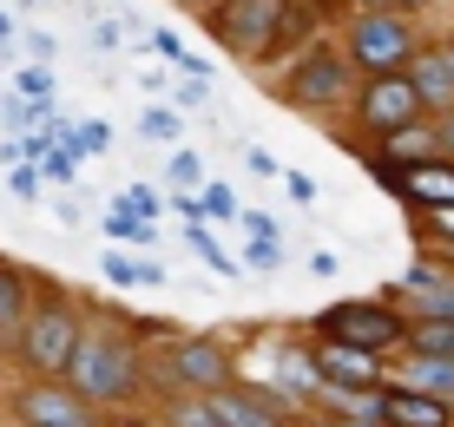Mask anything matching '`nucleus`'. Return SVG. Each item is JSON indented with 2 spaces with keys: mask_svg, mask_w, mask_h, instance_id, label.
<instances>
[{
  "mask_svg": "<svg viewBox=\"0 0 454 427\" xmlns=\"http://www.w3.org/2000/svg\"><path fill=\"white\" fill-rule=\"evenodd\" d=\"M395 7H428V0H395Z\"/></svg>",
  "mask_w": 454,
  "mask_h": 427,
  "instance_id": "32",
  "label": "nucleus"
},
{
  "mask_svg": "<svg viewBox=\"0 0 454 427\" xmlns=\"http://www.w3.org/2000/svg\"><path fill=\"white\" fill-rule=\"evenodd\" d=\"M40 191V178H34V165H13V198H34Z\"/></svg>",
  "mask_w": 454,
  "mask_h": 427,
  "instance_id": "27",
  "label": "nucleus"
},
{
  "mask_svg": "<svg viewBox=\"0 0 454 427\" xmlns=\"http://www.w3.org/2000/svg\"><path fill=\"white\" fill-rule=\"evenodd\" d=\"M421 92L409 73H375L363 86V125H375V132H402V125H421Z\"/></svg>",
  "mask_w": 454,
  "mask_h": 427,
  "instance_id": "6",
  "label": "nucleus"
},
{
  "mask_svg": "<svg viewBox=\"0 0 454 427\" xmlns=\"http://www.w3.org/2000/svg\"><path fill=\"white\" fill-rule=\"evenodd\" d=\"M106 237H119V244H145V237H152V224H145V217H132V211L119 204V211L106 217Z\"/></svg>",
  "mask_w": 454,
  "mask_h": 427,
  "instance_id": "18",
  "label": "nucleus"
},
{
  "mask_svg": "<svg viewBox=\"0 0 454 427\" xmlns=\"http://www.w3.org/2000/svg\"><path fill=\"white\" fill-rule=\"evenodd\" d=\"M428 224H434V230H442L448 244H454V204H448V211H428Z\"/></svg>",
  "mask_w": 454,
  "mask_h": 427,
  "instance_id": "28",
  "label": "nucleus"
},
{
  "mask_svg": "<svg viewBox=\"0 0 454 427\" xmlns=\"http://www.w3.org/2000/svg\"><path fill=\"white\" fill-rule=\"evenodd\" d=\"M375 421L382 427H454V408L434 401V394H415V388H382L375 394Z\"/></svg>",
  "mask_w": 454,
  "mask_h": 427,
  "instance_id": "8",
  "label": "nucleus"
},
{
  "mask_svg": "<svg viewBox=\"0 0 454 427\" xmlns=\"http://www.w3.org/2000/svg\"><path fill=\"white\" fill-rule=\"evenodd\" d=\"M349 53H356V66H369V79L375 73H402L415 59V34H409L402 13H363L356 34H349Z\"/></svg>",
  "mask_w": 454,
  "mask_h": 427,
  "instance_id": "4",
  "label": "nucleus"
},
{
  "mask_svg": "<svg viewBox=\"0 0 454 427\" xmlns=\"http://www.w3.org/2000/svg\"><path fill=\"white\" fill-rule=\"evenodd\" d=\"M415 92L421 105H448L454 99V46H434V53H415Z\"/></svg>",
  "mask_w": 454,
  "mask_h": 427,
  "instance_id": "12",
  "label": "nucleus"
},
{
  "mask_svg": "<svg viewBox=\"0 0 454 427\" xmlns=\"http://www.w3.org/2000/svg\"><path fill=\"white\" fill-rule=\"evenodd\" d=\"M205 408H211V415L224 421V427H277V415H270V408H257L250 394H231V388L205 394Z\"/></svg>",
  "mask_w": 454,
  "mask_h": 427,
  "instance_id": "15",
  "label": "nucleus"
},
{
  "mask_svg": "<svg viewBox=\"0 0 454 427\" xmlns=\"http://www.w3.org/2000/svg\"><path fill=\"white\" fill-rule=\"evenodd\" d=\"M171 178H178V184H198V178H205V165H198L192 151H178V158H171Z\"/></svg>",
  "mask_w": 454,
  "mask_h": 427,
  "instance_id": "23",
  "label": "nucleus"
},
{
  "mask_svg": "<svg viewBox=\"0 0 454 427\" xmlns=\"http://www.w3.org/2000/svg\"><path fill=\"white\" fill-rule=\"evenodd\" d=\"M434 138H442V145H448V151H454V125H442V132H434Z\"/></svg>",
  "mask_w": 454,
  "mask_h": 427,
  "instance_id": "30",
  "label": "nucleus"
},
{
  "mask_svg": "<svg viewBox=\"0 0 454 427\" xmlns=\"http://www.w3.org/2000/svg\"><path fill=\"white\" fill-rule=\"evenodd\" d=\"M67 375H73V388H80L86 401H125V394L138 388V355L125 349L113 329H86L73 361H67Z\"/></svg>",
  "mask_w": 454,
  "mask_h": 427,
  "instance_id": "1",
  "label": "nucleus"
},
{
  "mask_svg": "<svg viewBox=\"0 0 454 427\" xmlns=\"http://www.w3.org/2000/svg\"><path fill=\"white\" fill-rule=\"evenodd\" d=\"M342 86H349V66H342L336 53H309L303 66L290 73V99L296 105H330V99H342Z\"/></svg>",
  "mask_w": 454,
  "mask_h": 427,
  "instance_id": "10",
  "label": "nucleus"
},
{
  "mask_svg": "<svg viewBox=\"0 0 454 427\" xmlns=\"http://www.w3.org/2000/svg\"><path fill=\"white\" fill-rule=\"evenodd\" d=\"M106 276H113V283H159L165 270H159V263H132V257H113V263H106Z\"/></svg>",
  "mask_w": 454,
  "mask_h": 427,
  "instance_id": "19",
  "label": "nucleus"
},
{
  "mask_svg": "<svg viewBox=\"0 0 454 427\" xmlns=\"http://www.w3.org/2000/svg\"><path fill=\"white\" fill-rule=\"evenodd\" d=\"M409 349H415V355L454 361V322H415V329H409Z\"/></svg>",
  "mask_w": 454,
  "mask_h": 427,
  "instance_id": "16",
  "label": "nucleus"
},
{
  "mask_svg": "<svg viewBox=\"0 0 454 427\" xmlns=\"http://www.w3.org/2000/svg\"><path fill=\"white\" fill-rule=\"evenodd\" d=\"M402 388L434 394V401L454 408V361H442V355H415V349H409V361H402Z\"/></svg>",
  "mask_w": 454,
  "mask_h": 427,
  "instance_id": "13",
  "label": "nucleus"
},
{
  "mask_svg": "<svg viewBox=\"0 0 454 427\" xmlns=\"http://www.w3.org/2000/svg\"><path fill=\"white\" fill-rule=\"evenodd\" d=\"M184 237H192V250H198V257H205V263H211V270H217V276H231V257H224V250H217V244H211V237H205V224H192V230H184Z\"/></svg>",
  "mask_w": 454,
  "mask_h": 427,
  "instance_id": "20",
  "label": "nucleus"
},
{
  "mask_svg": "<svg viewBox=\"0 0 454 427\" xmlns=\"http://www.w3.org/2000/svg\"><path fill=\"white\" fill-rule=\"evenodd\" d=\"M7 34H13V20H7V13H0V40H7Z\"/></svg>",
  "mask_w": 454,
  "mask_h": 427,
  "instance_id": "31",
  "label": "nucleus"
},
{
  "mask_svg": "<svg viewBox=\"0 0 454 427\" xmlns=\"http://www.w3.org/2000/svg\"><path fill=\"white\" fill-rule=\"evenodd\" d=\"M205 211L211 217H231V191H205Z\"/></svg>",
  "mask_w": 454,
  "mask_h": 427,
  "instance_id": "29",
  "label": "nucleus"
},
{
  "mask_svg": "<svg viewBox=\"0 0 454 427\" xmlns=\"http://www.w3.org/2000/svg\"><path fill=\"white\" fill-rule=\"evenodd\" d=\"M80 336L86 329L73 322V309L67 303H46V309H34L27 315V336H20V349H27V361H34V369H67L73 361V349H80Z\"/></svg>",
  "mask_w": 454,
  "mask_h": 427,
  "instance_id": "5",
  "label": "nucleus"
},
{
  "mask_svg": "<svg viewBox=\"0 0 454 427\" xmlns=\"http://www.w3.org/2000/svg\"><path fill=\"white\" fill-rule=\"evenodd\" d=\"M244 165H250V171H257V178H277V158H270V151H263V145H250V151H244Z\"/></svg>",
  "mask_w": 454,
  "mask_h": 427,
  "instance_id": "25",
  "label": "nucleus"
},
{
  "mask_svg": "<svg viewBox=\"0 0 454 427\" xmlns=\"http://www.w3.org/2000/svg\"><path fill=\"white\" fill-rule=\"evenodd\" d=\"M20 421L27 427H92V408H86L80 388L46 382V388H27L20 394Z\"/></svg>",
  "mask_w": 454,
  "mask_h": 427,
  "instance_id": "7",
  "label": "nucleus"
},
{
  "mask_svg": "<svg viewBox=\"0 0 454 427\" xmlns=\"http://www.w3.org/2000/svg\"><path fill=\"white\" fill-rule=\"evenodd\" d=\"M20 92H34V99H53V79H46L40 66H27V73H20Z\"/></svg>",
  "mask_w": 454,
  "mask_h": 427,
  "instance_id": "24",
  "label": "nucleus"
},
{
  "mask_svg": "<svg viewBox=\"0 0 454 427\" xmlns=\"http://www.w3.org/2000/svg\"><path fill=\"white\" fill-rule=\"evenodd\" d=\"M145 138H178V113H145Z\"/></svg>",
  "mask_w": 454,
  "mask_h": 427,
  "instance_id": "21",
  "label": "nucleus"
},
{
  "mask_svg": "<svg viewBox=\"0 0 454 427\" xmlns=\"http://www.w3.org/2000/svg\"><path fill=\"white\" fill-rule=\"evenodd\" d=\"M323 336L382 355V349H395V342H409V322H402L388 303H336L330 315H323Z\"/></svg>",
  "mask_w": 454,
  "mask_h": 427,
  "instance_id": "3",
  "label": "nucleus"
},
{
  "mask_svg": "<svg viewBox=\"0 0 454 427\" xmlns=\"http://www.w3.org/2000/svg\"><path fill=\"white\" fill-rule=\"evenodd\" d=\"M211 27L224 34V46L238 53H277L290 34H303V13L290 0H224L211 13Z\"/></svg>",
  "mask_w": 454,
  "mask_h": 427,
  "instance_id": "2",
  "label": "nucleus"
},
{
  "mask_svg": "<svg viewBox=\"0 0 454 427\" xmlns=\"http://www.w3.org/2000/svg\"><path fill=\"white\" fill-rule=\"evenodd\" d=\"M250 263H257V270H277V237H250Z\"/></svg>",
  "mask_w": 454,
  "mask_h": 427,
  "instance_id": "22",
  "label": "nucleus"
},
{
  "mask_svg": "<svg viewBox=\"0 0 454 427\" xmlns=\"http://www.w3.org/2000/svg\"><path fill=\"white\" fill-rule=\"evenodd\" d=\"M395 184L421 204V211H448L454 204V158H421V165L395 171Z\"/></svg>",
  "mask_w": 454,
  "mask_h": 427,
  "instance_id": "11",
  "label": "nucleus"
},
{
  "mask_svg": "<svg viewBox=\"0 0 454 427\" xmlns=\"http://www.w3.org/2000/svg\"><path fill=\"white\" fill-rule=\"evenodd\" d=\"M13 322H27V290L13 270H0V329H13Z\"/></svg>",
  "mask_w": 454,
  "mask_h": 427,
  "instance_id": "17",
  "label": "nucleus"
},
{
  "mask_svg": "<svg viewBox=\"0 0 454 427\" xmlns=\"http://www.w3.org/2000/svg\"><path fill=\"white\" fill-rule=\"evenodd\" d=\"M46 178H59V184H73L80 171H73V151H59V158H46Z\"/></svg>",
  "mask_w": 454,
  "mask_h": 427,
  "instance_id": "26",
  "label": "nucleus"
},
{
  "mask_svg": "<svg viewBox=\"0 0 454 427\" xmlns=\"http://www.w3.org/2000/svg\"><path fill=\"white\" fill-rule=\"evenodd\" d=\"M171 369H178L184 382H198L205 394L224 388V355H217L211 342H178V349H171Z\"/></svg>",
  "mask_w": 454,
  "mask_h": 427,
  "instance_id": "14",
  "label": "nucleus"
},
{
  "mask_svg": "<svg viewBox=\"0 0 454 427\" xmlns=\"http://www.w3.org/2000/svg\"><path fill=\"white\" fill-rule=\"evenodd\" d=\"M309 361H317V375H323V382H336V388H375V382H382V369H375L369 349H349V342H330V336L317 342V355H309Z\"/></svg>",
  "mask_w": 454,
  "mask_h": 427,
  "instance_id": "9",
  "label": "nucleus"
}]
</instances>
